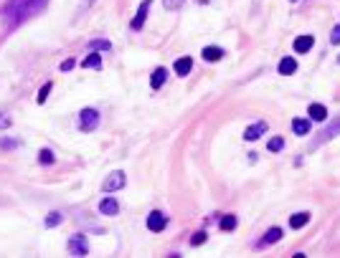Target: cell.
Returning <instances> with one entry per match:
<instances>
[{"instance_id":"cell-30","label":"cell","mask_w":340,"mask_h":258,"mask_svg":"<svg viewBox=\"0 0 340 258\" xmlns=\"http://www.w3.org/2000/svg\"><path fill=\"white\" fill-rule=\"evenodd\" d=\"M18 142L16 140H0V149H16Z\"/></svg>"},{"instance_id":"cell-8","label":"cell","mask_w":340,"mask_h":258,"mask_svg":"<svg viewBox=\"0 0 340 258\" xmlns=\"http://www.w3.org/2000/svg\"><path fill=\"white\" fill-rule=\"evenodd\" d=\"M307 119L315 121V124H322V121L330 119V109L322 101H310L307 104Z\"/></svg>"},{"instance_id":"cell-1","label":"cell","mask_w":340,"mask_h":258,"mask_svg":"<svg viewBox=\"0 0 340 258\" xmlns=\"http://www.w3.org/2000/svg\"><path fill=\"white\" fill-rule=\"evenodd\" d=\"M38 5H41V0H8L5 18L10 21V25H16L26 18V15H31Z\"/></svg>"},{"instance_id":"cell-27","label":"cell","mask_w":340,"mask_h":258,"mask_svg":"<svg viewBox=\"0 0 340 258\" xmlns=\"http://www.w3.org/2000/svg\"><path fill=\"white\" fill-rule=\"evenodd\" d=\"M183 3H185V0H162V8H165V10H178Z\"/></svg>"},{"instance_id":"cell-36","label":"cell","mask_w":340,"mask_h":258,"mask_svg":"<svg viewBox=\"0 0 340 258\" xmlns=\"http://www.w3.org/2000/svg\"><path fill=\"white\" fill-rule=\"evenodd\" d=\"M338 64H340V56H338Z\"/></svg>"},{"instance_id":"cell-21","label":"cell","mask_w":340,"mask_h":258,"mask_svg":"<svg viewBox=\"0 0 340 258\" xmlns=\"http://www.w3.org/2000/svg\"><path fill=\"white\" fill-rule=\"evenodd\" d=\"M206 240H209V231H206V228H201V231H196L193 235L188 238V243H190V248H198V246H203Z\"/></svg>"},{"instance_id":"cell-23","label":"cell","mask_w":340,"mask_h":258,"mask_svg":"<svg viewBox=\"0 0 340 258\" xmlns=\"http://www.w3.org/2000/svg\"><path fill=\"white\" fill-rule=\"evenodd\" d=\"M61 223H64V212L53 210V212H49V215H46V228H56V225H61Z\"/></svg>"},{"instance_id":"cell-2","label":"cell","mask_w":340,"mask_h":258,"mask_svg":"<svg viewBox=\"0 0 340 258\" xmlns=\"http://www.w3.org/2000/svg\"><path fill=\"white\" fill-rule=\"evenodd\" d=\"M322 129L313 137V142L307 144V152H315V149H320L325 142H330V140H335V137H340V114H335L333 117V121H322Z\"/></svg>"},{"instance_id":"cell-32","label":"cell","mask_w":340,"mask_h":258,"mask_svg":"<svg viewBox=\"0 0 340 258\" xmlns=\"http://www.w3.org/2000/svg\"><path fill=\"white\" fill-rule=\"evenodd\" d=\"M246 160H249L251 164H257V162H259V155H257V152H249V157H246Z\"/></svg>"},{"instance_id":"cell-35","label":"cell","mask_w":340,"mask_h":258,"mask_svg":"<svg viewBox=\"0 0 340 258\" xmlns=\"http://www.w3.org/2000/svg\"><path fill=\"white\" fill-rule=\"evenodd\" d=\"M289 3H297V0H289Z\"/></svg>"},{"instance_id":"cell-16","label":"cell","mask_w":340,"mask_h":258,"mask_svg":"<svg viewBox=\"0 0 340 258\" xmlns=\"http://www.w3.org/2000/svg\"><path fill=\"white\" fill-rule=\"evenodd\" d=\"M297 69H300V64H297V58H294V56H282V58H279V64H277V73L279 76H294Z\"/></svg>"},{"instance_id":"cell-10","label":"cell","mask_w":340,"mask_h":258,"mask_svg":"<svg viewBox=\"0 0 340 258\" xmlns=\"http://www.w3.org/2000/svg\"><path fill=\"white\" fill-rule=\"evenodd\" d=\"M66 248H69L71 256H86V253H89V240H86V235H81V233H74L69 238Z\"/></svg>"},{"instance_id":"cell-24","label":"cell","mask_w":340,"mask_h":258,"mask_svg":"<svg viewBox=\"0 0 340 258\" xmlns=\"http://www.w3.org/2000/svg\"><path fill=\"white\" fill-rule=\"evenodd\" d=\"M89 51H112V43L105 41V38H97L89 43Z\"/></svg>"},{"instance_id":"cell-17","label":"cell","mask_w":340,"mask_h":258,"mask_svg":"<svg viewBox=\"0 0 340 258\" xmlns=\"http://www.w3.org/2000/svg\"><path fill=\"white\" fill-rule=\"evenodd\" d=\"M193 71V58L190 56H181V58H175V64H173V73L175 76H181V79H185V76Z\"/></svg>"},{"instance_id":"cell-3","label":"cell","mask_w":340,"mask_h":258,"mask_svg":"<svg viewBox=\"0 0 340 258\" xmlns=\"http://www.w3.org/2000/svg\"><path fill=\"white\" fill-rule=\"evenodd\" d=\"M99 121H102V114L94 109V106H86V109L79 112V132L84 134H89L99 127Z\"/></svg>"},{"instance_id":"cell-7","label":"cell","mask_w":340,"mask_h":258,"mask_svg":"<svg viewBox=\"0 0 340 258\" xmlns=\"http://www.w3.org/2000/svg\"><path fill=\"white\" fill-rule=\"evenodd\" d=\"M269 132V124H267V121H264V119H257V121H251V124L244 129V142H257V140H262V137L264 134H267Z\"/></svg>"},{"instance_id":"cell-34","label":"cell","mask_w":340,"mask_h":258,"mask_svg":"<svg viewBox=\"0 0 340 258\" xmlns=\"http://www.w3.org/2000/svg\"><path fill=\"white\" fill-rule=\"evenodd\" d=\"M94 3V0H84V5H92Z\"/></svg>"},{"instance_id":"cell-12","label":"cell","mask_w":340,"mask_h":258,"mask_svg":"<svg viewBox=\"0 0 340 258\" xmlns=\"http://www.w3.org/2000/svg\"><path fill=\"white\" fill-rule=\"evenodd\" d=\"M218 231L221 233H234L239 228V215L236 212H218Z\"/></svg>"},{"instance_id":"cell-22","label":"cell","mask_w":340,"mask_h":258,"mask_svg":"<svg viewBox=\"0 0 340 258\" xmlns=\"http://www.w3.org/2000/svg\"><path fill=\"white\" fill-rule=\"evenodd\" d=\"M81 66H84V69H102V53L92 51L89 56H86V58L81 61Z\"/></svg>"},{"instance_id":"cell-20","label":"cell","mask_w":340,"mask_h":258,"mask_svg":"<svg viewBox=\"0 0 340 258\" xmlns=\"http://www.w3.org/2000/svg\"><path fill=\"white\" fill-rule=\"evenodd\" d=\"M287 142H285V137L282 134H272L269 140H267V152H272V155H279V152H285Z\"/></svg>"},{"instance_id":"cell-14","label":"cell","mask_w":340,"mask_h":258,"mask_svg":"<svg viewBox=\"0 0 340 258\" xmlns=\"http://www.w3.org/2000/svg\"><path fill=\"white\" fill-rule=\"evenodd\" d=\"M310 220H313V212L310 210H297V212H292L287 225L292 228V231H302L305 225H310Z\"/></svg>"},{"instance_id":"cell-15","label":"cell","mask_w":340,"mask_h":258,"mask_svg":"<svg viewBox=\"0 0 340 258\" xmlns=\"http://www.w3.org/2000/svg\"><path fill=\"white\" fill-rule=\"evenodd\" d=\"M289 129H292L294 137H307L310 132H313V121H310L307 117H294L289 121Z\"/></svg>"},{"instance_id":"cell-26","label":"cell","mask_w":340,"mask_h":258,"mask_svg":"<svg viewBox=\"0 0 340 258\" xmlns=\"http://www.w3.org/2000/svg\"><path fill=\"white\" fill-rule=\"evenodd\" d=\"M38 162H41V164H53V162H56L53 152H51V149H41V152H38Z\"/></svg>"},{"instance_id":"cell-9","label":"cell","mask_w":340,"mask_h":258,"mask_svg":"<svg viewBox=\"0 0 340 258\" xmlns=\"http://www.w3.org/2000/svg\"><path fill=\"white\" fill-rule=\"evenodd\" d=\"M315 48V36L313 33H300L297 38L292 41V51L297 53V56H305Z\"/></svg>"},{"instance_id":"cell-31","label":"cell","mask_w":340,"mask_h":258,"mask_svg":"<svg viewBox=\"0 0 340 258\" xmlns=\"http://www.w3.org/2000/svg\"><path fill=\"white\" fill-rule=\"evenodd\" d=\"M74 66H77V61H74V58H66L64 64H61V71H71Z\"/></svg>"},{"instance_id":"cell-5","label":"cell","mask_w":340,"mask_h":258,"mask_svg":"<svg viewBox=\"0 0 340 258\" xmlns=\"http://www.w3.org/2000/svg\"><path fill=\"white\" fill-rule=\"evenodd\" d=\"M125 185H127V175H125L122 170H114V172L107 175L105 182H102V192H105V195H112V192H117V190H122Z\"/></svg>"},{"instance_id":"cell-18","label":"cell","mask_w":340,"mask_h":258,"mask_svg":"<svg viewBox=\"0 0 340 258\" xmlns=\"http://www.w3.org/2000/svg\"><path fill=\"white\" fill-rule=\"evenodd\" d=\"M99 212H102V215H107V218H114L117 212H120V203H117L112 195L102 197V200H99Z\"/></svg>"},{"instance_id":"cell-28","label":"cell","mask_w":340,"mask_h":258,"mask_svg":"<svg viewBox=\"0 0 340 258\" xmlns=\"http://www.w3.org/2000/svg\"><path fill=\"white\" fill-rule=\"evenodd\" d=\"M10 127H13V119L5 112H0V129H10Z\"/></svg>"},{"instance_id":"cell-25","label":"cell","mask_w":340,"mask_h":258,"mask_svg":"<svg viewBox=\"0 0 340 258\" xmlns=\"http://www.w3.org/2000/svg\"><path fill=\"white\" fill-rule=\"evenodd\" d=\"M51 89H53V84L46 81V84L41 86V91L36 94V101H38V104H46V99H49V94H51Z\"/></svg>"},{"instance_id":"cell-19","label":"cell","mask_w":340,"mask_h":258,"mask_svg":"<svg viewBox=\"0 0 340 258\" xmlns=\"http://www.w3.org/2000/svg\"><path fill=\"white\" fill-rule=\"evenodd\" d=\"M168 76H170V71H168L165 66H157V69L150 73V89H153V91L162 89V86H165V81H168Z\"/></svg>"},{"instance_id":"cell-29","label":"cell","mask_w":340,"mask_h":258,"mask_svg":"<svg viewBox=\"0 0 340 258\" xmlns=\"http://www.w3.org/2000/svg\"><path fill=\"white\" fill-rule=\"evenodd\" d=\"M330 43H333V46H340V23L330 30Z\"/></svg>"},{"instance_id":"cell-4","label":"cell","mask_w":340,"mask_h":258,"mask_svg":"<svg viewBox=\"0 0 340 258\" xmlns=\"http://www.w3.org/2000/svg\"><path fill=\"white\" fill-rule=\"evenodd\" d=\"M282 238H285V231L279 225H272V228H267V231L262 233V238L254 243V248L257 251H264V248H269V246H277Z\"/></svg>"},{"instance_id":"cell-11","label":"cell","mask_w":340,"mask_h":258,"mask_svg":"<svg viewBox=\"0 0 340 258\" xmlns=\"http://www.w3.org/2000/svg\"><path fill=\"white\" fill-rule=\"evenodd\" d=\"M150 8H153V0H142V3H140L135 18L130 21V28L132 30H142L145 28V21H147V15H150Z\"/></svg>"},{"instance_id":"cell-13","label":"cell","mask_w":340,"mask_h":258,"mask_svg":"<svg viewBox=\"0 0 340 258\" xmlns=\"http://www.w3.org/2000/svg\"><path fill=\"white\" fill-rule=\"evenodd\" d=\"M201 58L206 61V64H218V61L226 58V48H221V46H203Z\"/></svg>"},{"instance_id":"cell-33","label":"cell","mask_w":340,"mask_h":258,"mask_svg":"<svg viewBox=\"0 0 340 258\" xmlns=\"http://www.w3.org/2000/svg\"><path fill=\"white\" fill-rule=\"evenodd\" d=\"M196 3H201V5H206V3H211V0H196Z\"/></svg>"},{"instance_id":"cell-6","label":"cell","mask_w":340,"mask_h":258,"mask_svg":"<svg viewBox=\"0 0 340 258\" xmlns=\"http://www.w3.org/2000/svg\"><path fill=\"white\" fill-rule=\"evenodd\" d=\"M168 223H170V218L162 210H150V215L145 218V225H147L150 233H162L168 228Z\"/></svg>"}]
</instances>
